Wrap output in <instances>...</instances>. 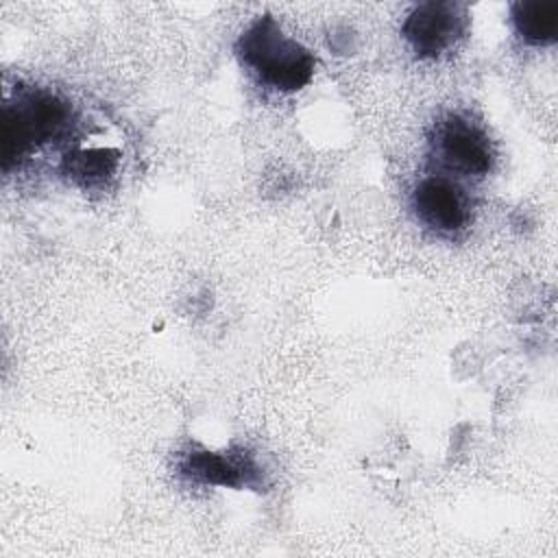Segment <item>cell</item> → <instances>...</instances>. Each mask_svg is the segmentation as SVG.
I'll use <instances>...</instances> for the list:
<instances>
[{"instance_id":"obj_1","label":"cell","mask_w":558,"mask_h":558,"mask_svg":"<svg viewBox=\"0 0 558 558\" xmlns=\"http://www.w3.org/2000/svg\"><path fill=\"white\" fill-rule=\"evenodd\" d=\"M238 54L259 83L279 92H296L314 74L312 52L286 35L270 15L257 17L240 35Z\"/></svg>"},{"instance_id":"obj_2","label":"cell","mask_w":558,"mask_h":558,"mask_svg":"<svg viewBox=\"0 0 558 558\" xmlns=\"http://www.w3.org/2000/svg\"><path fill=\"white\" fill-rule=\"evenodd\" d=\"M68 107L48 92H24L2 109V168L54 140L68 124Z\"/></svg>"},{"instance_id":"obj_3","label":"cell","mask_w":558,"mask_h":558,"mask_svg":"<svg viewBox=\"0 0 558 558\" xmlns=\"http://www.w3.org/2000/svg\"><path fill=\"white\" fill-rule=\"evenodd\" d=\"M466 11L458 2H423L414 7L401 33L418 57H438L464 33Z\"/></svg>"},{"instance_id":"obj_4","label":"cell","mask_w":558,"mask_h":558,"mask_svg":"<svg viewBox=\"0 0 558 558\" xmlns=\"http://www.w3.org/2000/svg\"><path fill=\"white\" fill-rule=\"evenodd\" d=\"M436 150L451 170L466 177H482L493 166V148L488 137L473 122L460 116H451L440 124Z\"/></svg>"},{"instance_id":"obj_5","label":"cell","mask_w":558,"mask_h":558,"mask_svg":"<svg viewBox=\"0 0 558 558\" xmlns=\"http://www.w3.org/2000/svg\"><path fill=\"white\" fill-rule=\"evenodd\" d=\"M412 205L423 225L438 233H453L466 220L460 187L445 177H425L412 192Z\"/></svg>"},{"instance_id":"obj_6","label":"cell","mask_w":558,"mask_h":558,"mask_svg":"<svg viewBox=\"0 0 558 558\" xmlns=\"http://www.w3.org/2000/svg\"><path fill=\"white\" fill-rule=\"evenodd\" d=\"M183 473L201 480L205 484H220V486H240L248 482V473L253 466L244 460H235L227 453H211V451H194L183 462Z\"/></svg>"},{"instance_id":"obj_7","label":"cell","mask_w":558,"mask_h":558,"mask_svg":"<svg viewBox=\"0 0 558 558\" xmlns=\"http://www.w3.org/2000/svg\"><path fill=\"white\" fill-rule=\"evenodd\" d=\"M517 33L534 46H547L558 39V2L523 0L512 4Z\"/></svg>"},{"instance_id":"obj_8","label":"cell","mask_w":558,"mask_h":558,"mask_svg":"<svg viewBox=\"0 0 558 558\" xmlns=\"http://www.w3.org/2000/svg\"><path fill=\"white\" fill-rule=\"evenodd\" d=\"M118 163V153L107 148H87L68 155L65 168L68 174L81 185H98L105 183Z\"/></svg>"}]
</instances>
